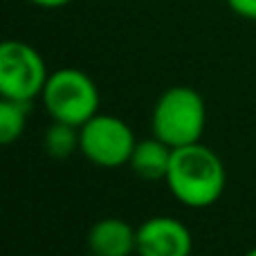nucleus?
<instances>
[{
	"label": "nucleus",
	"mask_w": 256,
	"mask_h": 256,
	"mask_svg": "<svg viewBox=\"0 0 256 256\" xmlns=\"http://www.w3.org/2000/svg\"><path fill=\"white\" fill-rule=\"evenodd\" d=\"M27 124V104L2 99L0 102V144H14Z\"/></svg>",
	"instance_id": "10"
},
{
	"label": "nucleus",
	"mask_w": 256,
	"mask_h": 256,
	"mask_svg": "<svg viewBox=\"0 0 256 256\" xmlns=\"http://www.w3.org/2000/svg\"><path fill=\"white\" fill-rule=\"evenodd\" d=\"M204 124H207L204 102L200 92L189 86H173L160 94L150 117L153 135L171 148L200 142Z\"/></svg>",
	"instance_id": "2"
},
{
	"label": "nucleus",
	"mask_w": 256,
	"mask_h": 256,
	"mask_svg": "<svg viewBox=\"0 0 256 256\" xmlns=\"http://www.w3.org/2000/svg\"><path fill=\"white\" fill-rule=\"evenodd\" d=\"M30 2L36 4V7H43V9H58V7L70 4L72 0H30Z\"/></svg>",
	"instance_id": "12"
},
{
	"label": "nucleus",
	"mask_w": 256,
	"mask_h": 256,
	"mask_svg": "<svg viewBox=\"0 0 256 256\" xmlns=\"http://www.w3.org/2000/svg\"><path fill=\"white\" fill-rule=\"evenodd\" d=\"M191 232L178 218L155 216L137 227L140 256H191Z\"/></svg>",
	"instance_id": "6"
},
{
	"label": "nucleus",
	"mask_w": 256,
	"mask_h": 256,
	"mask_svg": "<svg viewBox=\"0 0 256 256\" xmlns=\"http://www.w3.org/2000/svg\"><path fill=\"white\" fill-rule=\"evenodd\" d=\"M225 2L236 16L256 20V0H225Z\"/></svg>",
	"instance_id": "11"
},
{
	"label": "nucleus",
	"mask_w": 256,
	"mask_h": 256,
	"mask_svg": "<svg viewBox=\"0 0 256 256\" xmlns=\"http://www.w3.org/2000/svg\"><path fill=\"white\" fill-rule=\"evenodd\" d=\"M171 153L173 148L168 144H164L162 140L153 137V140L137 142L135 150L130 155V168L135 171L137 178L142 180H166L168 164H171Z\"/></svg>",
	"instance_id": "8"
},
{
	"label": "nucleus",
	"mask_w": 256,
	"mask_h": 256,
	"mask_svg": "<svg viewBox=\"0 0 256 256\" xmlns=\"http://www.w3.org/2000/svg\"><path fill=\"white\" fill-rule=\"evenodd\" d=\"M245 256H256V248H254V250H250V252L245 254Z\"/></svg>",
	"instance_id": "13"
},
{
	"label": "nucleus",
	"mask_w": 256,
	"mask_h": 256,
	"mask_svg": "<svg viewBox=\"0 0 256 256\" xmlns=\"http://www.w3.org/2000/svg\"><path fill=\"white\" fill-rule=\"evenodd\" d=\"M191 256H196V254H191Z\"/></svg>",
	"instance_id": "15"
},
{
	"label": "nucleus",
	"mask_w": 256,
	"mask_h": 256,
	"mask_svg": "<svg viewBox=\"0 0 256 256\" xmlns=\"http://www.w3.org/2000/svg\"><path fill=\"white\" fill-rule=\"evenodd\" d=\"M45 153L54 160H66L79 148V132L76 126L63 124V122H54L52 126L45 130Z\"/></svg>",
	"instance_id": "9"
},
{
	"label": "nucleus",
	"mask_w": 256,
	"mask_h": 256,
	"mask_svg": "<svg viewBox=\"0 0 256 256\" xmlns=\"http://www.w3.org/2000/svg\"><path fill=\"white\" fill-rule=\"evenodd\" d=\"M45 61L32 45L22 40H4L0 45V92L4 99L30 104L48 84Z\"/></svg>",
	"instance_id": "4"
},
{
	"label": "nucleus",
	"mask_w": 256,
	"mask_h": 256,
	"mask_svg": "<svg viewBox=\"0 0 256 256\" xmlns=\"http://www.w3.org/2000/svg\"><path fill=\"white\" fill-rule=\"evenodd\" d=\"M88 250L94 256H130L137 252V230L122 218H102L88 232Z\"/></svg>",
	"instance_id": "7"
},
{
	"label": "nucleus",
	"mask_w": 256,
	"mask_h": 256,
	"mask_svg": "<svg viewBox=\"0 0 256 256\" xmlns=\"http://www.w3.org/2000/svg\"><path fill=\"white\" fill-rule=\"evenodd\" d=\"M166 184L176 200L186 207H209L225 191V164L209 146L200 142L180 146L171 153Z\"/></svg>",
	"instance_id": "1"
},
{
	"label": "nucleus",
	"mask_w": 256,
	"mask_h": 256,
	"mask_svg": "<svg viewBox=\"0 0 256 256\" xmlns=\"http://www.w3.org/2000/svg\"><path fill=\"white\" fill-rule=\"evenodd\" d=\"M88 256H94V254H88Z\"/></svg>",
	"instance_id": "14"
},
{
	"label": "nucleus",
	"mask_w": 256,
	"mask_h": 256,
	"mask_svg": "<svg viewBox=\"0 0 256 256\" xmlns=\"http://www.w3.org/2000/svg\"><path fill=\"white\" fill-rule=\"evenodd\" d=\"M135 135L124 120L115 115H94L79 128V150L97 166L117 168L130 162Z\"/></svg>",
	"instance_id": "5"
},
{
	"label": "nucleus",
	"mask_w": 256,
	"mask_h": 256,
	"mask_svg": "<svg viewBox=\"0 0 256 256\" xmlns=\"http://www.w3.org/2000/svg\"><path fill=\"white\" fill-rule=\"evenodd\" d=\"M43 104L54 122L81 128L99 110V90L86 72L63 68L50 74L43 88Z\"/></svg>",
	"instance_id": "3"
}]
</instances>
